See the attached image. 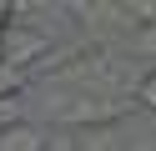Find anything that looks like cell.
Returning <instances> with one entry per match:
<instances>
[{"mask_svg": "<svg viewBox=\"0 0 156 151\" xmlns=\"http://www.w3.org/2000/svg\"><path fill=\"white\" fill-rule=\"evenodd\" d=\"M5 141H10V146H0V151H41V141H35V131H25V126L5 131Z\"/></svg>", "mask_w": 156, "mask_h": 151, "instance_id": "1", "label": "cell"}, {"mask_svg": "<svg viewBox=\"0 0 156 151\" xmlns=\"http://www.w3.org/2000/svg\"><path fill=\"white\" fill-rule=\"evenodd\" d=\"M141 106H146V111H156V70L141 81Z\"/></svg>", "mask_w": 156, "mask_h": 151, "instance_id": "2", "label": "cell"}, {"mask_svg": "<svg viewBox=\"0 0 156 151\" xmlns=\"http://www.w3.org/2000/svg\"><path fill=\"white\" fill-rule=\"evenodd\" d=\"M10 15H15V5H10V0H0V25H10Z\"/></svg>", "mask_w": 156, "mask_h": 151, "instance_id": "3", "label": "cell"}]
</instances>
